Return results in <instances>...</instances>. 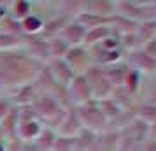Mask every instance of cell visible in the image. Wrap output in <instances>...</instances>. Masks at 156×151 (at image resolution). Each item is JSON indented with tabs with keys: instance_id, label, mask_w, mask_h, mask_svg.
Wrapping results in <instances>:
<instances>
[]
</instances>
